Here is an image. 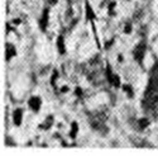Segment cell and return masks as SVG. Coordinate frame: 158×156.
<instances>
[{"instance_id":"obj_1","label":"cell","mask_w":158,"mask_h":156,"mask_svg":"<svg viewBox=\"0 0 158 156\" xmlns=\"http://www.w3.org/2000/svg\"><path fill=\"white\" fill-rule=\"evenodd\" d=\"M146 48H147L146 42H140V43H139V45H137V46H135V48H134L133 55H134V58H135L139 63H142V62H143L144 55H146Z\"/></svg>"},{"instance_id":"obj_2","label":"cell","mask_w":158,"mask_h":156,"mask_svg":"<svg viewBox=\"0 0 158 156\" xmlns=\"http://www.w3.org/2000/svg\"><path fill=\"white\" fill-rule=\"evenodd\" d=\"M106 79H108V81H109L113 86H116V88L120 86V79H119V76H118L116 74H114L109 66H108V69H106Z\"/></svg>"},{"instance_id":"obj_3","label":"cell","mask_w":158,"mask_h":156,"mask_svg":"<svg viewBox=\"0 0 158 156\" xmlns=\"http://www.w3.org/2000/svg\"><path fill=\"white\" fill-rule=\"evenodd\" d=\"M28 106L29 108L33 110V112H38L39 109H41V106H42V100L39 97H32L28 102Z\"/></svg>"},{"instance_id":"obj_4","label":"cell","mask_w":158,"mask_h":156,"mask_svg":"<svg viewBox=\"0 0 158 156\" xmlns=\"http://www.w3.org/2000/svg\"><path fill=\"white\" fill-rule=\"evenodd\" d=\"M22 119H23V110L20 108H18L14 110V114H13V122H14L15 126H20Z\"/></svg>"},{"instance_id":"obj_5","label":"cell","mask_w":158,"mask_h":156,"mask_svg":"<svg viewBox=\"0 0 158 156\" xmlns=\"http://www.w3.org/2000/svg\"><path fill=\"white\" fill-rule=\"evenodd\" d=\"M57 48H58V52L61 55H63L66 52V46H64V38L63 36H60L57 38Z\"/></svg>"},{"instance_id":"obj_6","label":"cell","mask_w":158,"mask_h":156,"mask_svg":"<svg viewBox=\"0 0 158 156\" xmlns=\"http://www.w3.org/2000/svg\"><path fill=\"white\" fill-rule=\"evenodd\" d=\"M47 23H48V9H44V11H43V15H42V19H41V22H39V24H41V28H42V31H44V29H46V27H47Z\"/></svg>"},{"instance_id":"obj_7","label":"cell","mask_w":158,"mask_h":156,"mask_svg":"<svg viewBox=\"0 0 158 156\" xmlns=\"http://www.w3.org/2000/svg\"><path fill=\"white\" fill-rule=\"evenodd\" d=\"M15 47L14 46H11V45H8L6 46V50H5V54H6V60L9 61L13 56H15Z\"/></svg>"},{"instance_id":"obj_8","label":"cell","mask_w":158,"mask_h":156,"mask_svg":"<svg viewBox=\"0 0 158 156\" xmlns=\"http://www.w3.org/2000/svg\"><path fill=\"white\" fill-rule=\"evenodd\" d=\"M53 124V117L52 115H49V117H47L46 118V121L42 123V128H44V129H48V128H51V126Z\"/></svg>"},{"instance_id":"obj_9","label":"cell","mask_w":158,"mask_h":156,"mask_svg":"<svg viewBox=\"0 0 158 156\" xmlns=\"http://www.w3.org/2000/svg\"><path fill=\"white\" fill-rule=\"evenodd\" d=\"M77 132H78V126H77V123H76V122H73V123L71 124L70 137H71V138H75V137H76V135H77Z\"/></svg>"},{"instance_id":"obj_10","label":"cell","mask_w":158,"mask_h":156,"mask_svg":"<svg viewBox=\"0 0 158 156\" xmlns=\"http://www.w3.org/2000/svg\"><path fill=\"white\" fill-rule=\"evenodd\" d=\"M86 17H87V19H90V20H93V19L95 18L94 11H93V9H91V6H90L89 4H86Z\"/></svg>"},{"instance_id":"obj_11","label":"cell","mask_w":158,"mask_h":156,"mask_svg":"<svg viewBox=\"0 0 158 156\" xmlns=\"http://www.w3.org/2000/svg\"><path fill=\"white\" fill-rule=\"evenodd\" d=\"M123 90H124V92L128 94V97L129 98H131V97H133V88H131L130 85H128V84H125V85H123Z\"/></svg>"},{"instance_id":"obj_12","label":"cell","mask_w":158,"mask_h":156,"mask_svg":"<svg viewBox=\"0 0 158 156\" xmlns=\"http://www.w3.org/2000/svg\"><path fill=\"white\" fill-rule=\"evenodd\" d=\"M148 124H149V121H148L147 118H140L139 122H138V126H139L142 129L146 128V127H148Z\"/></svg>"},{"instance_id":"obj_13","label":"cell","mask_w":158,"mask_h":156,"mask_svg":"<svg viewBox=\"0 0 158 156\" xmlns=\"http://www.w3.org/2000/svg\"><path fill=\"white\" fill-rule=\"evenodd\" d=\"M57 77H58V72H57V71H53V74H52V79H51V84L53 85V86H55V84H56Z\"/></svg>"},{"instance_id":"obj_14","label":"cell","mask_w":158,"mask_h":156,"mask_svg":"<svg viewBox=\"0 0 158 156\" xmlns=\"http://www.w3.org/2000/svg\"><path fill=\"white\" fill-rule=\"evenodd\" d=\"M115 8V3H111L110 4V6H109V13H110V15H114L113 14V9Z\"/></svg>"},{"instance_id":"obj_15","label":"cell","mask_w":158,"mask_h":156,"mask_svg":"<svg viewBox=\"0 0 158 156\" xmlns=\"http://www.w3.org/2000/svg\"><path fill=\"white\" fill-rule=\"evenodd\" d=\"M130 31H131V25L130 24H127V27L124 28V32L125 33H130Z\"/></svg>"},{"instance_id":"obj_16","label":"cell","mask_w":158,"mask_h":156,"mask_svg":"<svg viewBox=\"0 0 158 156\" xmlns=\"http://www.w3.org/2000/svg\"><path fill=\"white\" fill-rule=\"evenodd\" d=\"M76 93H77V97H81V94H82L81 89H80V88H77V89H76Z\"/></svg>"}]
</instances>
